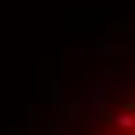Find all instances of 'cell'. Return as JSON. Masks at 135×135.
Returning <instances> with one entry per match:
<instances>
[{"label": "cell", "mask_w": 135, "mask_h": 135, "mask_svg": "<svg viewBox=\"0 0 135 135\" xmlns=\"http://www.w3.org/2000/svg\"><path fill=\"white\" fill-rule=\"evenodd\" d=\"M98 135H135V92L104 115Z\"/></svg>", "instance_id": "6da1fadb"}]
</instances>
